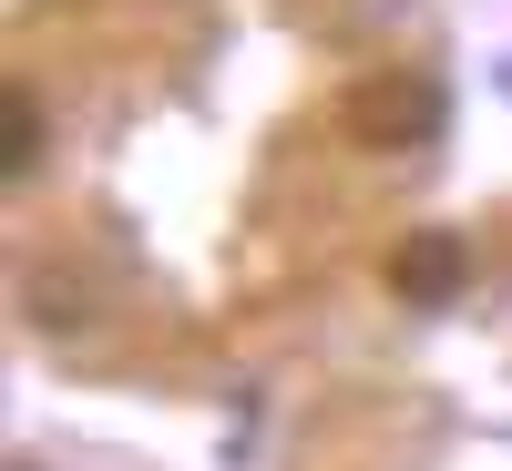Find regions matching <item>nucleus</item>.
<instances>
[{
	"label": "nucleus",
	"mask_w": 512,
	"mask_h": 471,
	"mask_svg": "<svg viewBox=\"0 0 512 471\" xmlns=\"http://www.w3.org/2000/svg\"><path fill=\"white\" fill-rule=\"evenodd\" d=\"M441 82L431 72H369L359 93H349V134L379 144V154H410V144H431L441 134Z\"/></svg>",
	"instance_id": "1"
},
{
	"label": "nucleus",
	"mask_w": 512,
	"mask_h": 471,
	"mask_svg": "<svg viewBox=\"0 0 512 471\" xmlns=\"http://www.w3.org/2000/svg\"><path fill=\"white\" fill-rule=\"evenodd\" d=\"M31 164H41V93H31V82H11V93H0V175H31Z\"/></svg>",
	"instance_id": "3"
},
{
	"label": "nucleus",
	"mask_w": 512,
	"mask_h": 471,
	"mask_svg": "<svg viewBox=\"0 0 512 471\" xmlns=\"http://www.w3.org/2000/svg\"><path fill=\"white\" fill-rule=\"evenodd\" d=\"M461 277H472V256H461V236H441V226H420V236L390 246V287L410 297V308H451Z\"/></svg>",
	"instance_id": "2"
}]
</instances>
